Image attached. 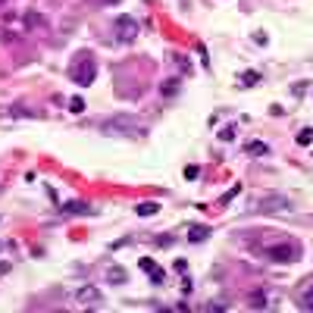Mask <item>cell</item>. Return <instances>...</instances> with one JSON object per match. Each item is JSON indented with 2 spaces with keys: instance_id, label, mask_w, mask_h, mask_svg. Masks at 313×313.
<instances>
[{
  "instance_id": "cell-9",
  "label": "cell",
  "mask_w": 313,
  "mask_h": 313,
  "mask_svg": "<svg viewBox=\"0 0 313 313\" xmlns=\"http://www.w3.org/2000/svg\"><path fill=\"white\" fill-rule=\"evenodd\" d=\"M298 307H301V310H310V313H313V285L301 288V295H298Z\"/></svg>"
},
{
  "instance_id": "cell-27",
  "label": "cell",
  "mask_w": 313,
  "mask_h": 313,
  "mask_svg": "<svg viewBox=\"0 0 313 313\" xmlns=\"http://www.w3.org/2000/svg\"><path fill=\"white\" fill-rule=\"evenodd\" d=\"M0 3H3V0H0Z\"/></svg>"
},
{
  "instance_id": "cell-19",
  "label": "cell",
  "mask_w": 313,
  "mask_h": 313,
  "mask_svg": "<svg viewBox=\"0 0 313 313\" xmlns=\"http://www.w3.org/2000/svg\"><path fill=\"white\" fill-rule=\"evenodd\" d=\"M69 110H72V113H82V110H85V100H82V97H69Z\"/></svg>"
},
{
  "instance_id": "cell-20",
  "label": "cell",
  "mask_w": 313,
  "mask_h": 313,
  "mask_svg": "<svg viewBox=\"0 0 313 313\" xmlns=\"http://www.w3.org/2000/svg\"><path fill=\"white\" fill-rule=\"evenodd\" d=\"M172 241H176V238H172V235H157V248H169V245H172Z\"/></svg>"
},
{
  "instance_id": "cell-21",
  "label": "cell",
  "mask_w": 313,
  "mask_h": 313,
  "mask_svg": "<svg viewBox=\"0 0 313 313\" xmlns=\"http://www.w3.org/2000/svg\"><path fill=\"white\" fill-rule=\"evenodd\" d=\"M0 41H6V44H16V41H19V34H13V31H0Z\"/></svg>"
},
{
  "instance_id": "cell-16",
  "label": "cell",
  "mask_w": 313,
  "mask_h": 313,
  "mask_svg": "<svg viewBox=\"0 0 313 313\" xmlns=\"http://www.w3.org/2000/svg\"><path fill=\"white\" fill-rule=\"evenodd\" d=\"M107 279H110V282H113V285H122V282H125V273H122V270H119V266H113V270H110V273H107Z\"/></svg>"
},
{
  "instance_id": "cell-25",
  "label": "cell",
  "mask_w": 313,
  "mask_h": 313,
  "mask_svg": "<svg viewBox=\"0 0 313 313\" xmlns=\"http://www.w3.org/2000/svg\"><path fill=\"white\" fill-rule=\"evenodd\" d=\"M3 273H9V263H0V276H3Z\"/></svg>"
},
{
  "instance_id": "cell-1",
  "label": "cell",
  "mask_w": 313,
  "mask_h": 313,
  "mask_svg": "<svg viewBox=\"0 0 313 313\" xmlns=\"http://www.w3.org/2000/svg\"><path fill=\"white\" fill-rule=\"evenodd\" d=\"M94 75H97V60H94V53H91V50H82V53H75L72 66H69V78H72L75 85L88 88L91 82H94Z\"/></svg>"
},
{
  "instance_id": "cell-13",
  "label": "cell",
  "mask_w": 313,
  "mask_h": 313,
  "mask_svg": "<svg viewBox=\"0 0 313 313\" xmlns=\"http://www.w3.org/2000/svg\"><path fill=\"white\" fill-rule=\"evenodd\" d=\"M260 82V72H254V69H248V72H241V78H238V85L241 88H254Z\"/></svg>"
},
{
  "instance_id": "cell-26",
  "label": "cell",
  "mask_w": 313,
  "mask_h": 313,
  "mask_svg": "<svg viewBox=\"0 0 313 313\" xmlns=\"http://www.w3.org/2000/svg\"><path fill=\"white\" fill-rule=\"evenodd\" d=\"M107 3H119V0H107Z\"/></svg>"
},
{
  "instance_id": "cell-5",
  "label": "cell",
  "mask_w": 313,
  "mask_h": 313,
  "mask_svg": "<svg viewBox=\"0 0 313 313\" xmlns=\"http://www.w3.org/2000/svg\"><path fill=\"white\" fill-rule=\"evenodd\" d=\"M138 266H141L144 273H150V282H154V285H160V282L166 279V273L160 270V266H157L154 260H150V257H141V260H138Z\"/></svg>"
},
{
  "instance_id": "cell-8",
  "label": "cell",
  "mask_w": 313,
  "mask_h": 313,
  "mask_svg": "<svg viewBox=\"0 0 313 313\" xmlns=\"http://www.w3.org/2000/svg\"><path fill=\"white\" fill-rule=\"evenodd\" d=\"M207 238H210V226H191V229H188V241H191V245L207 241Z\"/></svg>"
},
{
  "instance_id": "cell-24",
  "label": "cell",
  "mask_w": 313,
  "mask_h": 313,
  "mask_svg": "<svg viewBox=\"0 0 313 313\" xmlns=\"http://www.w3.org/2000/svg\"><path fill=\"white\" fill-rule=\"evenodd\" d=\"M176 270L185 273V270H188V260H182V257H179V260H176Z\"/></svg>"
},
{
  "instance_id": "cell-11",
  "label": "cell",
  "mask_w": 313,
  "mask_h": 313,
  "mask_svg": "<svg viewBox=\"0 0 313 313\" xmlns=\"http://www.w3.org/2000/svg\"><path fill=\"white\" fill-rule=\"evenodd\" d=\"M22 22H25V28H41L44 25V16L41 13H34V9H28V13H22Z\"/></svg>"
},
{
  "instance_id": "cell-22",
  "label": "cell",
  "mask_w": 313,
  "mask_h": 313,
  "mask_svg": "<svg viewBox=\"0 0 313 313\" xmlns=\"http://www.w3.org/2000/svg\"><path fill=\"white\" fill-rule=\"evenodd\" d=\"M232 138H235V125H232V129H223V132H219V141H232Z\"/></svg>"
},
{
  "instance_id": "cell-18",
  "label": "cell",
  "mask_w": 313,
  "mask_h": 313,
  "mask_svg": "<svg viewBox=\"0 0 313 313\" xmlns=\"http://www.w3.org/2000/svg\"><path fill=\"white\" fill-rule=\"evenodd\" d=\"M298 144H301V147L313 144V129H304V132H298Z\"/></svg>"
},
{
  "instance_id": "cell-6",
  "label": "cell",
  "mask_w": 313,
  "mask_h": 313,
  "mask_svg": "<svg viewBox=\"0 0 313 313\" xmlns=\"http://www.w3.org/2000/svg\"><path fill=\"white\" fill-rule=\"evenodd\" d=\"M260 213H279V210H288V201L285 198H270L266 204H257Z\"/></svg>"
},
{
  "instance_id": "cell-14",
  "label": "cell",
  "mask_w": 313,
  "mask_h": 313,
  "mask_svg": "<svg viewBox=\"0 0 313 313\" xmlns=\"http://www.w3.org/2000/svg\"><path fill=\"white\" fill-rule=\"evenodd\" d=\"M245 150H248L251 157H266V154H270V147H266L263 141H248V147H245Z\"/></svg>"
},
{
  "instance_id": "cell-17",
  "label": "cell",
  "mask_w": 313,
  "mask_h": 313,
  "mask_svg": "<svg viewBox=\"0 0 313 313\" xmlns=\"http://www.w3.org/2000/svg\"><path fill=\"white\" fill-rule=\"evenodd\" d=\"M251 307H254V310H263V307H266V295H263V292H254V295H251Z\"/></svg>"
},
{
  "instance_id": "cell-23",
  "label": "cell",
  "mask_w": 313,
  "mask_h": 313,
  "mask_svg": "<svg viewBox=\"0 0 313 313\" xmlns=\"http://www.w3.org/2000/svg\"><path fill=\"white\" fill-rule=\"evenodd\" d=\"M198 176H201V169H198V166H188V169H185V179H188V182H194Z\"/></svg>"
},
{
  "instance_id": "cell-15",
  "label": "cell",
  "mask_w": 313,
  "mask_h": 313,
  "mask_svg": "<svg viewBox=\"0 0 313 313\" xmlns=\"http://www.w3.org/2000/svg\"><path fill=\"white\" fill-rule=\"evenodd\" d=\"M157 210H160V204H157V201H147V204H138V207H135V213H138V216H154Z\"/></svg>"
},
{
  "instance_id": "cell-12",
  "label": "cell",
  "mask_w": 313,
  "mask_h": 313,
  "mask_svg": "<svg viewBox=\"0 0 313 313\" xmlns=\"http://www.w3.org/2000/svg\"><path fill=\"white\" fill-rule=\"evenodd\" d=\"M63 213H94V207H88L85 201H69L63 204Z\"/></svg>"
},
{
  "instance_id": "cell-4",
  "label": "cell",
  "mask_w": 313,
  "mask_h": 313,
  "mask_svg": "<svg viewBox=\"0 0 313 313\" xmlns=\"http://www.w3.org/2000/svg\"><path fill=\"white\" fill-rule=\"evenodd\" d=\"M135 38H138V22L132 16H119L116 25H113V41L116 44H132Z\"/></svg>"
},
{
  "instance_id": "cell-2",
  "label": "cell",
  "mask_w": 313,
  "mask_h": 313,
  "mask_svg": "<svg viewBox=\"0 0 313 313\" xmlns=\"http://www.w3.org/2000/svg\"><path fill=\"white\" fill-rule=\"evenodd\" d=\"M100 132L103 135H122V138H141L144 135V129L132 116H110V119L100 122Z\"/></svg>"
},
{
  "instance_id": "cell-7",
  "label": "cell",
  "mask_w": 313,
  "mask_h": 313,
  "mask_svg": "<svg viewBox=\"0 0 313 313\" xmlns=\"http://www.w3.org/2000/svg\"><path fill=\"white\" fill-rule=\"evenodd\" d=\"M82 304H97L100 301V288H94V285H85V288H78V295H75Z\"/></svg>"
},
{
  "instance_id": "cell-10",
  "label": "cell",
  "mask_w": 313,
  "mask_h": 313,
  "mask_svg": "<svg viewBox=\"0 0 313 313\" xmlns=\"http://www.w3.org/2000/svg\"><path fill=\"white\" fill-rule=\"evenodd\" d=\"M182 88V75H172L169 82H163L160 85V91H163V97H176V91Z\"/></svg>"
},
{
  "instance_id": "cell-3",
  "label": "cell",
  "mask_w": 313,
  "mask_h": 313,
  "mask_svg": "<svg viewBox=\"0 0 313 313\" xmlns=\"http://www.w3.org/2000/svg\"><path fill=\"white\" fill-rule=\"evenodd\" d=\"M266 257L276 260V263H298V260H301V245H298V241L270 245V248H266Z\"/></svg>"
}]
</instances>
